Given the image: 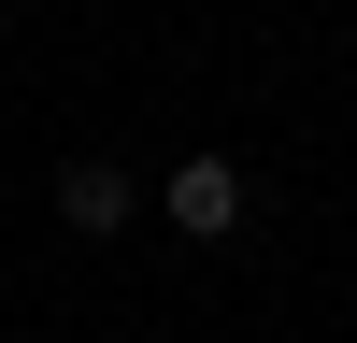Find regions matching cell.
I'll return each instance as SVG.
<instances>
[{
    "mask_svg": "<svg viewBox=\"0 0 357 343\" xmlns=\"http://www.w3.org/2000/svg\"><path fill=\"white\" fill-rule=\"evenodd\" d=\"M158 215L186 229V243H229V229L257 215V186H243V158H215V143H200V158H172V186H158Z\"/></svg>",
    "mask_w": 357,
    "mask_h": 343,
    "instance_id": "6da1fadb",
    "label": "cell"
},
{
    "mask_svg": "<svg viewBox=\"0 0 357 343\" xmlns=\"http://www.w3.org/2000/svg\"><path fill=\"white\" fill-rule=\"evenodd\" d=\"M129 215H143V186L114 158H72V172H57V229H72V243H114Z\"/></svg>",
    "mask_w": 357,
    "mask_h": 343,
    "instance_id": "7a4b0ae2",
    "label": "cell"
}]
</instances>
